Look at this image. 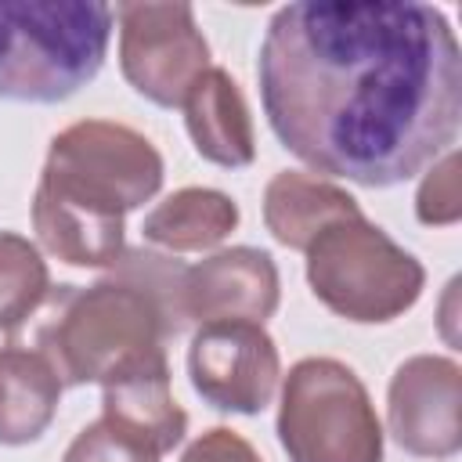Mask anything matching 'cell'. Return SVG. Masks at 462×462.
<instances>
[{
	"label": "cell",
	"mask_w": 462,
	"mask_h": 462,
	"mask_svg": "<svg viewBox=\"0 0 462 462\" xmlns=\"http://www.w3.org/2000/svg\"><path fill=\"white\" fill-rule=\"evenodd\" d=\"M282 282L271 253L253 245H231L206 256L180 274V321H256L263 325L278 310Z\"/></svg>",
	"instance_id": "obj_10"
},
{
	"label": "cell",
	"mask_w": 462,
	"mask_h": 462,
	"mask_svg": "<svg viewBox=\"0 0 462 462\" xmlns=\"http://www.w3.org/2000/svg\"><path fill=\"white\" fill-rule=\"evenodd\" d=\"M278 440L289 462H383V426L354 368L303 357L289 368L278 404Z\"/></svg>",
	"instance_id": "obj_6"
},
{
	"label": "cell",
	"mask_w": 462,
	"mask_h": 462,
	"mask_svg": "<svg viewBox=\"0 0 462 462\" xmlns=\"http://www.w3.org/2000/svg\"><path fill=\"white\" fill-rule=\"evenodd\" d=\"M180 274L184 267L170 256L130 253L112 278L87 289L58 285L43 300L29 346L51 361L61 386H108L166 357V339L184 328Z\"/></svg>",
	"instance_id": "obj_2"
},
{
	"label": "cell",
	"mask_w": 462,
	"mask_h": 462,
	"mask_svg": "<svg viewBox=\"0 0 462 462\" xmlns=\"http://www.w3.org/2000/svg\"><path fill=\"white\" fill-rule=\"evenodd\" d=\"M162 188V155L134 126L83 119L47 152L32 227L47 253L72 267H112L123 256V220Z\"/></svg>",
	"instance_id": "obj_3"
},
{
	"label": "cell",
	"mask_w": 462,
	"mask_h": 462,
	"mask_svg": "<svg viewBox=\"0 0 462 462\" xmlns=\"http://www.w3.org/2000/svg\"><path fill=\"white\" fill-rule=\"evenodd\" d=\"M361 206L354 195H346L339 184L282 170L271 177L263 191V224L285 249H303L336 220L357 217Z\"/></svg>",
	"instance_id": "obj_14"
},
{
	"label": "cell",
	"mask_w": 462,
	"mask_h": 462,
	"mask_svg": "<svg viewBox=\"0 0 462 462\" xmlns=\"http://www.w3.org/2000/svg\"><path fill=\"white\" fill-rule=\"evenodd\" d=\"M238 227V206L217 188H180L166 195L141 224V235L170 253H202Z\"/></svg>",
	"instance_id": "obj_15"
},
{
	"label": "cell",
	"mask_w": 462,
	"mask_h": 462,
	"mask_svg": "<svg viewBox=\"0 0 462 462\" xmlns=\"http://www.w3.org/2000/svg\"><path fill=\"white\" fill-rule=\"evenodd\" d=\"M458 152H444V159H437L426 173V180L419 184L415 195V213L422 224L430 227H444L455 224L462 217V191H458Z\"/></svg>",
	"instance_id": "obj_18"
},
{
	"label": "cell",
	"mask_w": 462,
	"mask_h": 462,
	"mask_svg": "<svg viewBox=\"0 0 462 462\" xmlns=\"http://www.w3.org/2000/svg\"><path fill=\"white\" fill-rule=\"evenodd\" d=\"M307 282L332 314L383 325L422 296L426 271L404 245L357 213L328 224L307 245Z\"/></svg>",
	"instance_id": "obj_5"
},
{
	"label": "cell",
	"mask_w": 462,
	"mask_h": 462,
	"mask_svg": "<svg viewBox=\"0 0 462 462\" xmlns=\"http://www.w3.org/2000/svg\"><path fill=\"white\" fill-rule=\"evenodd\" d=\"M188 375L195 393L238 415H256L274 401L282 361L278 346L256 321H206L188 346Z\"/></svg>",
	"instance_id": "obj_8"
},
{
	"label": "cell",
	"mask_w": 462,
	"mask_h": 462,
	"mask_svg": "<svg viewBox=\"0 0 462 462\" xmlns=\"http://www.w3.org/2000/svg\"><path fill=\"white\" fill-rule=\"evenodd\" d=\"M256 76L274 137L314 173L361 188L411 180L462 126V51L430 4H285Z\"/></svg>",
	"instance_id": "obj_1"
},
{
	"label": "cell",
	"mask_w": 462,
	"mask_h": 462,
	"mask_svg": "<svg viewBox=\"0 0 462 462\" xmlns=\"http://www.w3.org/2000/svg\"><path fill=\"white\" fill-rule=\"evenodd\" d=\"M184 123L195 152L224 170H242L256 159V134L238 83L224 69H206L184 97Z\"/></svg>",
	"instance_id": "obj_11"
},
{
	"label": "cell",
	"mask_w": 462,
	"mask_h": 462,
	"mask_svg": "<svg viewBox=\"0 0 462 462\" xmlns=\"http://www.w3.org/2000/svg\"><path fill=\"white\" fill-rule=\"evenodd\" d=\"M180 462H260V455L253 451V444L245 437H238L227 426H217V430L202 433L199 440H191V448L184 451Z\"/></svg>",
	"instance_id": "obj_19"
},
{
	"label": "cell",
	"mask_w": 462,
	"mask_h": 462,
	"mask_svg": "<svg viewBox=\"0 0 462 462\" xmlns=\"http://www.w3.org/2000/svg\"><path fill=\"white\" fill-rule=\"evenodd\" d=\"M101 419L119 426L123 433L144 440L159 455L173 451L188 433V415L173 401L166 357L112 379L101 397Z\"/></svg>",
	"instance_id": "obj_12"
},
{
	"label": "cell",
	"mask_w": 462,
	"mask_h": 462,
	"mask_svg": "<svg viewBox=\"0 0 462 462\" xmlns=\"http://www.w3.org/2000/svg\"><path fill=\"white\" fill-rule=\"evenodd\" d=\"M119 69L126 83L159 108H180L195 79L209 69V43L191 4H123Z\"/></svg>",
	"instance_id": "obj_7"
},
{
	"label": "cell",
	"mask_w": 462,
	"mask_h": 462,
	"mask_svg": "<svg viewBox=\"0 0 462 462\" xmlns=\"http://www.w3.org/2000/svg\"><path fill=\"white\" fill-rule=\"evenodd\" d=\"M112 18L97 0H0V101L72 97L101 72Z\"/></svg>",
	"instance_id": "obj_4"
},
{
	"label": "cell",
	"mask_w": 462,
	"mask_h": 462,
	"mask_svg": "<svg viewBox=\"0 0 462 462\" xmlns=\"http://www.w3.org/2000/svg\"><path fill=\"white\" fill-rule=\"evenodd\" d=\"M393 440L419 458H451L462 448V368L451 357H408L386 393Z\"/></svg>",
	"instance_id": "obj_9"
},
{
	"label": "cell",
	"mask_w": 462,
	"mask_h": 462,
	"mask_svg": "<svg viewBox=\"0 0 462 462\" xmlns=\"http://www.w3.org/2000/svg\"><path fill=\"white\" fill-rule=\"evenodd\" d=\"M47 292L51 274L40 249L14 231H0V332H14L36 318Z\"/></svg>",
	"instance_id": "obj_16"
},
{
	"label": "cell",
	"mask_w": 462,
	"mask_h": 462,
	"mask_svg": "<svg viewBox=\"0 0 462 462\" xmlns=\"http://www.w3.org/2000/svg\"><path fill=\"white\" fill-rule=\"evenodd\" d=\"M61 397V379L51 361L29 343L0 346V444L22 448L47 433Z\"/></svg>",
	"instance_id": "obj_13"
},
{
	"label": "cell",
	"mask_w": 462,
	"mask_h": 462,
	"mask_svg": "<svg viewBox=\"0 0 462 462\" xmlns=\"http://www.w3.org/2000/svg\"><path fill=\"white\" fill-rule=\"evenodd\" d=\"M162 455L155 448H148L144 440L123 433L119 426L97 419L90 426H83L72 444L65 448L61 462H159Z\"/></svg>",
	"instance_id": "obj_17"
}]
</instances>
